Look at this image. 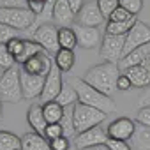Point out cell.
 Instances as JSON below:
<instances>
[{"label": "cell", "instance_id": "6da1fadb", "mask_svg": "<svg viewBox=\"0 0 150 150\" xmlns=\"http://www.w3.org/2000/svg\"><path fill=\"white\" fill-rule=\"evenodd\" d=\"M120 76V69H118V64H111V62H103L99 65H94L90 67L83 80L92 85L96 90L106 94L111 97V94L117 90V80Z\"/></svg>", "mask_w": 150, "mask_h": 150}, {"label": "cell", "instance_id": "7a4b0ae2", "mask_svg": "<svg viewBox=\"0 0 150 150\" xmlns=\"http://www.w3.org/2000/svg\"><path fill=\"white\" fill-rule=\"evenodd\" d=\"M67 83H71L74 88H76V92H78V103L87 104V106H92V108H97L99 111H103V113H106V115H108V113H113V111L117 110L115 101H113L110 96H106V94L96 90V88H94L92 85H88L83 78L72 76V78H69Z\"/></svg>", "mask_w": 150, "mask_h": 150}, {"label": "cell", "instance_id": "3957f363", "mask_svg": "<svg viewBox=\"0 0 150 150\" xmlns=\"http://www.w3.org/2000/svg\"><path fill=\"white\" fill-rule=\"evenodd\" d=\"M0 99L4 103H20L23 99V88H21V67L18 64L4 72L0 78Z\"/></svg>", "mask_w": 150, "mask_h": 150}, {"label": "cell", "instance_id": "277c9868", "mask_svg": "<svg viewBox=\"0 0 150 150\" xmlns=\"http://www.w3.org/2000/svg\"><path fill=\"white\" fill-rule=\"evenodd\" d=\"M104 120H106V113L99 111L97 108H92V106H87L81 103L74 104V127H76V136L92 129V127L101 125Z\"/></svg>", "mask_w": 150, "mask_h": 150}, {"label": "cell", "instance_id": "5b68a950", "mask_svg": "<svg viewBox=\"0 0 150 150\" xmlns=\"http://www.w3.org/2000/svg\"><path fill=\"white\" fill-rule=\"evenodd\" d=\"M0 23H4L14 30H27L34 27L35 14L28 7H0Z\"/></svg>", "mask_w": 150, "mask_h": 150}, {"label": "cell", "instance_id": "8992f818", "mask_svg": "<svg viewBox=\"0 0 150 150\" xmlns=\"http://www.w3.org/2000/svg\"><path fill=\"white\" fill-rule=\"evenodd\" d=\"M32 39L44 51H48L50 55H53V53H57L60 50V46H58V28L53 23H44V25L35 27Z\"/></svg>", "mask_w": 150, "mask_h": 150}, {"label": "cell", "instance_id": "52a82bcc", "mask_svg": "<svg viewBox=\"0 0 150 150\" xmlns=\"http://www.w3.org/2000/svg\"><path fill=\"white\" fill-rule=\"evenodd\" d=\"M124 46H125V35H108L104 34L99 55L104 58V62L118 64L124 57Z\"/></svg>", "mask_w": 150, "mask_h": 150}, {"label": "cell", "instance_id": "ba28073f", "mask_svg": "<svg viewBox=\"0 0 150 150\" xmlns=\"http://www.w3.org/2000/svg\"><path fill=\"white\" fill-rule=\"evenodd\" d=\"M150 42V27L143 21H136L132 25V28L127 32L125 35V46H124V57L129 55L131 51H134L136 48L148 44Z\"/></svg>", "mask_w": 150, "mask_h": 150}, {"label": "cell", "instance_id": "9c48e42d", "mask_svg": "<svg viewBox=\"0 0 150 150\" xmlns=\"http://www.w3.org/2000/svg\"><path fill=\"white\" fill-rule=\"evenodd\" d=\"M108 139H110L108 131L103 129L101 125H97V127H92V129L78 134L76 138L72 139V143H74V146H76L78 150H87V148H92V146L106 145Z\"/></svg>", "mask_w": 150, "mask_h": 150}, {"label": "cell", "instance_id": "30bf717a", "mask_svg": "<svg viewBox=\"0 0 150 150\" xmlns=\"http://www.w3.org/2000/svg\"><path fill=\"white\" fill-rule=\"evenodd\" d=\"M104 16L99 11L97 2H87L83 4V7L80 9V13L76 14V20H74V25H81V27H96L99 28L104 23Z\"/></svg>", "mask_w": 150, "mask_h": 150}, {"label": "cell", "instance_id": "8fae6325", "mask_svg": "<svg viewBox=\"0 0 150 150\" xmlns=\"http://www.w3.org/2000/svg\"><path fill=\"white\" fill-rule=\"evenodd\" d=\"M51 65H53V57L48 53V51H39L37 55H34L32 58H28L23 65H21V69L25 71V72H28V74H35V76H46V74L50 72V69H51Z\"/></svg>", "mask_w": 150, "mask_h": 150}, {"label": "cell", "instance_id": "7c38bea8", "mask_svg": "<svg viewBox=\"0 0 150 150\" xmlns=\"http://www.w3.org/2000/svg\"><path fill=\"white\" fill-rule=\"evenodd\" d=\"M62 87H64L62 71H60V69L55 65V62H53V65H51L50 72L46 74V83H44L42 96H41V97L44 99V103H46V101H55V99H57V96L60 94Z\"/></svg>", "mask_w": 150, "mask_h": 150}, {"label": "cell", "instance_id": "4fadbf2b", "mask_svg": "<svg viewBox=\"0 0 150 150\" xmlns=\"http://www.w3.org/2000/svg\"><path fill=\"white\" fill-rule=\"evenodd\" d=\"M108 136L113 138V139H124V141H129L132 136H134V131H136V122L127 118V117H120L117 120H113L110 125H108Z\"/></svg>", "mask_w": 150, "mask_h": 150}, {"label": "cell", "instance_id": "5bb4252c", "mask_svg": "<svg viewBox=\"0 0 150 150\" xmlns=\"http://www.w3.org/2000/svg\"><path fill=\"white\" fill-rule=\"evenodd\" d=\"M46 83V76H35L28 74L21 69V88H23V99H35L42 96Z\"/></svg>", "mask_w": 150, "mask_h": 150}, {"label": "cell", "instance_id": "9a60e30c", "mask_svg": "<svg viewBox=\"0 0 150 150\" xmlns=\"http://www.w3.org/2000/svg\"><path fill=\"white\" fill-rule=\"evenodd\" d=\"M74 34L78 37V46L85 48V50H94L97 46H101L103 37L99 28L96 27H81V25H72Z\"/></svg>", "mask_w": 150, "mask_h": 150}, {"label": "cell", "instance_id": "2e32d148", "mask_svg": "<svg viewBox=\"0 0 150 150\" xmlns=\"http://www.w3.org/2000/svg\"><path fill=\"white\" fill-rule=\"evenodd\" d=\"M74 20H76V14H74L69 0H57L53 7V25H57L58 28L72 27Z\"/></svg>", "mask_w": 150, "mask_h": 150}, {"label": "cell", "instance_id": "e0dca14e", "mask_svg": "<svg viewBox=\"0 0 150 150\" xmlns=\"http://www.w3.org/2000/svg\"><path fill=\"white\" fill-rule=\"evenodd\" d=\"M150 57V42L148 44H143L139 48H136L134 51H131L129 55L122 57V60L118 62V69L120 71H125L129 67H134V65H139L143 60H146Z\"/></svg>", "mask_w": 150, "mask_h": 150}, {"label": "cell", "instance_id": "ac0fdd59", "mask_svg": "<svg viewBox=\"0 0 150 150\" xmlns=\"http://www.w3.org/2000/svg\"><path fill=\"white\" fill-rule=\"evenodd\" d=\"M27 120L30 124V127L34 129V132H39V134H44L46 127H48V120L44 117V111H42V104H32L28 108V113H27Z\"/></svg>", "mask_w": 150, "mask_h": 150}, {"label": "cell", "instance_id": "d6986e66", "mask_svg": "<svg viewBox=\"0 0 150 150\" xmlns=\"http://www.w3.org/2000/svg\"><path fill=\"white\" fill-rule=\"evenodd\" d=\"M21 150H51L50 141L39 132H25L21 136Z\"/></svg>", "mask_w": 150, "mask_h": 150}, {"label": "cell", "instance_id": "ffe728a7", "mask_svg": "<svg viewBox=\"0 0 150 150\" xmlns=\"http://www.w3.org/2000/svg\"><path fill=\"white\" fill-rule=\"evenodd\" d=\"M129 80L132 81V87H138V88H143V87H150V72L143 67V65H134V67H129L124 71Z\"/></svg>", "mask_w": 150, "mask_h": 150}, {"label": "cell", "instance_id": "44dd1931", "mask_svg": "<svg viewBox=\"0 0 150 150\" xmlns=\"http://www.w3.org/2000/svg\"><path fill=\"white\" fill-rule=\"evenodd\" d=\"M55 65L62 71V72H69L74 67V62H76V55L71 50H58L53 57Z\"/></svg>", "mask_w": 150, "mask_h": 150}, {"label": "cell", "instance_id": "7402d4cb", "mask_svg": "<svg viewBox=\"0 0 150 150\" xmlns=\"http://www.w3.org/2000/svg\"><path fill=\"white\" fill-rule=\"evenodd\" d=\"M58 46L60 50H71L74 51V48L78 46V37L74 34L72 27H62L58 28Z\"/></svg>", "mask_w": 150, "mask_h": 150}, {"label": "cell", "instance_id": "603a6c76", "mask_svg": "<svg viewBox=\"0 0 150 150\" xmlns=\"http://www.w3.org/2000/svg\"><path fill=\"white\" fill-rule=\"evenodd\" d=\"M131 139L136 150H150V127L136 124V131Z\"/></svg>", "mask_w": 150, "mask_h": 150}, {"label": "cell", "instance_id": "cb8c5ba5", "mask_svg": "<svg viewBox=\"0 0 150 150\" xmlns=\"http://www.w3.org/2000/svg\"><path fill=\"white\" fill-rule=\"evenodd\" d=\"M64 106L58 104L57 101H46L42 104V111H44V117L48 120V124H60L62 117H64Z\"/></svg>", "mask_w": 150, "mask_h": 150}, {"label": "cell", "instance_id": "d4e9b609", "mask_svg": "<svg viewBox=\"0 0 150 150\" xmlns=\"http://www.w3.org/2000/svg\"><path fill=\"white\" fill-rule=\"evenodd\" d=\"M55 101H57L58 104H62L64 108L74 106V104L78 103V92H76V88H74L71 83L64 81V87H62V90H60V94L57 96Z\"/></svg>", "mask_w": 150, "mask_h": 150}, {"label": "cell", "instance_id": "484cf974", "mask_svg": "<svg viewBox=\"0 0 150 150\" xmlns=\"http://www.w3.org/2000/svg\"><path fill=\"white\" fill-rule=\"evenodd\" d=\"M60 125L64 129V136L71 141L76 138V127H74V106H67L64 110V117L60 120Z\"/></svg>", "mask_w": 150, "mask_h": 150}, {"label": "cell", "instance_id": "4316f807", "mask_svg": "<svg viewBox=\"0 0 150 150\" xmlns=\"http://www.w3.org/2000/svg\"><path fill=\"white\" fill-rule=\"evenodd\" d=\"M0 150H21V138L9 131H0Z\"/></svg>", "mask_w": 150, "mask_h": 150}, {"label": "cell", "instance_id": "83f0119b", "mask_svg": "<svg viewBox=\"0 0 150 150\" xmlns=\"http://www.w3.org/2000/svg\"><path fill=\"white\" fill-rule=\"evenodd\" d=\"M138 20L132 21H125V23H118V21H108L106 23V34L108 35H127V32L132 28V25Z\"/></svg>", "mask_w": 150, "mask_h": 150}, {"label": "cell", "instance_id": "f1b7e54d", "mask_svg": "<svg viewBox=\"0 0 150 150\" xmlns=\"http://www.w3.org/2000/svg\"><path fill=\"white\" fill-rule=\"evenodd\" d=\"M39 51H42V48L34 41V39H25V50H23V53H21V57L16 60V64H25L28 58H32L34 55H37Z\"/></svg>", "mask_w": 150, "mask_h": 150}, {"label": "cell", "instance_id": "f546056e", "mask_svg": "<svg viewBox=\"0 0 150 150\" xmlns=\"http://www.w3.org/2000/svg\"><path fill=\"white\" fill-rule=\"evenodd\" d=\"M14 65H16V58L9 53V50H7V46L4 42H0V67L4 71H7V69H11Z\"/></svg>", "mask_w": 150, "mask_h": 150}, {"label": "cell", "instance_id": "4dcf8cb0", "mask_svg": "<svg viewBox=\"0 0 150 150\" xmlns=\"http://www.w3.org/2000/svg\"><path fill=\"white\" fill-rule=\"evenodd\" d=\"M6 46H7L9 53L18 60V58L21 57L23 50H25V39H21V37H14V39H11L9 42H6Z\"/></svg>", "mask_w": 150, "mask_h": 150}, {"label": "cell", "instance_id": "1f68e13d", "mask_svg": "<svg viewBox=\"0 0 150 150\" xmlns=\"http://www.w3.org/2000/svg\"><path fill=\"white\" fill-rule=\"evenodd\" d=\"M132 20H136V16H132L129 11H125L124 7H117L111 14H110V18H108V21H118V23H125V21H132Z\"/></svg>", "mask_w": 150, "mask_h": 150}, {"label": "cell", "instance_id": "d6a6232c", "mask_svg": "<svg viewBox=\"0 0 150 150\" xmlns=\"http://www.w3.org/2000/svg\"><path fill=\"white\" fill-rule=\"evenodd\" d=\"M118 4H120V7L129 11L132 16L139 14V11L143 9V0H118Z\"/></svg>", "mask_w": 150, "mask_h": 150}, {"label": "cell", "instance_id": "836d02e7", "mask_svg": "<svg viewBox=\"0 0 150 150\" xmlns=\"http://www.w3.org/2000/svg\"><path fill=\"white\" fill-rule=\"evenodd\" d=\"M96 2H97L99 11L103 13L104 18H110V14L120 6V4H118V0H96Z\"/></svg>", "mask_w": 150, "mask_h": 150}, {"label": "cell", "instance_id": "e575fe53", "mask_svg": "<svg viewBox=\"0 0 150 150\" xmlns=\"http://www.w3.org/2000/svg\"><path fill=\"white\" fill-rule=\"evenodd\" d=\"M42 136H44L48 141H51V139H57V138L64 136V129H62L60 124H48V127H46V131H44Z\"/></svg>", "mask_w": 150, "mask_h": 150}, {"label": "cell", "instance_id": "d590c367", "mask_svg": "<svg viewBox=\"0 0 150 150\" xmlns=\"http://www.w3.org/2000/svg\"><path fill=\"white\" fill-rule=\"evenodd\" d=\"M72 141L69 139V138H65V136H60V138H57V139H51L50 141V148L51 150H69L72 145H71Z\"/></svg>", "mask_w": 150, "mask_h": 150}, {"label": "cell", "instance_id": "8d00e7d4", "mask_svg": "<svg viewBox=\"0 0 150 150\" xmlns=\"http://www.w3.org/2000/svg\"><path fill=\"white\" fill-rule=\"evenodd\" d=\"M136 124L139 125H146L150 127V106H145V108H138V113H136Z\"/></svg>", "mask_w": 150, "mask_h": 150}, {"label": "cell", "instance_id": "74e56055", "mask_svg": "<svg viewBox=\"0 0 150 150\" xmlns=\"http://www.w3.org/2000/svg\"><path fill=\"white\" fill-rule=\"evenodd\" d=\"M16 37V30L14 28H11V27H7V25H4V23H0V42H9L11 39H14Z\"/></svg>", "mask_w": 150, "mask_h": 150}, {"label": "cell", "instance_id": "f35d334b", "mask_svg": "<svg viewBox=\"0 0 150 150\" xmlns=\"http://www.w3.org/2000/svg\"><path fill=\"white\" fill-rule=\"evenodd\" d=\"M27 7H28V11L30 13H34L35 14V20L44 13V7H46V2H39V0H28L27 2Z\"/></svg>", "mask_w": 150, "mask_h": 150}, {"label": "cell", "instance_id": "ab89813d", "mask_svg": "<svg viewBox=\"0 0 150 150\" xmlns=\"http://www.w3.org/2000/svg\"><path fill=\"white\" fill-rule=\"evenodd\" d=\"M106 146L110 150H132L127 141H124V139H113V138H110L106 141Z\"/></svg>", "mask_w": 150, "mask_h": 150}, {"label": "cell", "instance_id": "60d3db41", "mask_svg": "<svg viewBox=\"0 0 150 150\" xmlns=\"http://www.w3.org/2000/svg\"><path fill=\"white\" fill-rule=\"evenodd\" d=\"M132 88V81L129 80V76L124 72V74H120L118 76V80H117V90H120V92H127V90H131Z\"/></svg>", "mask_w": 150, "mask_h": 150}, {"label": "cell", "instance_id": "b9f144b4", "mask_svg": "<svg viewBox=\"0 0 150 150\" xmlns=\"http://www.w3.org/2000/svg\"><path fill=\"white\" fill-rule=\"evenodd\" d=\"M0 7H27V0H0Z\"/></svg>", "mask_w": 150, "mask_h": 150}, {"label": "cell", "instance_id": "7bdbcfd3", "mask_svg": "<svg viewBox=\"0 0 150 150\" xmlns=\"http://www.w3.org/2000/svg\"><path fill=\"white\" fill-rule=\"evenodd\" d=\"M145 106H150V88L139 97V103H138V108H145Z\"/></svg>", "mask_w": 150, "mask_h": 150}, {"label": "cell", "instance_id": "ee69618b", "mask_svg": "<svg viewBox=\"0 0 150 150\" xmlns=\"http://www.w3.org/2000/svg\"><path fill=\"white\" fill-rule=\"evenodd\" d=\"M69 4H71V7H72L74 14H78V13H80V9H81V7H83V4H85V0H69Z\"/></svg>", "mask_w": 150, "mask_h": 150}, {"label": "cell", "instance_id": "f6af8a7d", "mask_svg": "<svg viewBox=\"0 0 150 150\" xmlns=\"http://www.w3.org/2000/svg\"><path fill=\"white\" fill-rule=\"evenodd\" d=\"M139 65H143V67H145V69H146V71H148V72H150V57H148V58H146V60H143V62H141V64H139Z\"/></svg>", "mask_w": 150, "mask_h": 150}, {"label": "cell", "instance_id": "bcb514c9", "mask_svg": "<svg viewBox=\"0 0 150 150\" xmlns=\"http://www.w3.org/2000/svg\"><path fill=\"white\" fill-rule=\"evenodd\" d=\"M87 150H110L106 145H99V146H92V148H87Z\"/></svg>", "mask_w": 150, "mask_h": 150}, {"label": "cell", "instance_id": "7dc6e473", "mask_svg": "<svg viewBox=\"0 0 150 150\" xmlns=\"http://www.w3.org/2000/svg\"><path fill=\"white\" fill-rule=\"evenodd\" d=\"M2 103H4V101L0 99V120H2Z\"/></svg>", "mask_w": 150, "mask_h": 150}, {"label": "cell", "instance_id": "c3c4849f", "mask_svg": "<svg viewBox=\"0 0 150 150\" xmlns=\"http://www.w3.org/2000/svg\"><path fill=\"white\" fill-rule=\"evenodd\" d=\"M4 72H6V71H4L2 67H0V78H2V76H4Z\"/></svg>", "mask_w": 150, "mask_h": 150}, {"label": "cell", "instance_id": "681fc988", "mask_svg": "<svg viewBox=\"0 0 150 150\" xmlns=\"http://www.w3.org/2000/svg\"><path fill=\"white\" fill-rule=\"evenodd\" d=\"M69 150H78V148H76V146H74V145H72V146H71V148H69Z\"/></svg>", "mask_w": 150, "mask_h": 150}]
</instances>
